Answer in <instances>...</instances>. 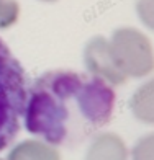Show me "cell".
<instances>
[{"instance_id": "cell-1", "label": "cell", "mask_w": 154, "mask_h": 160, "mask_svg": "<svg viewBox=\"0 0 154 160\" xmlns=\"http://www.w3.org/2000/svg\"><path fill=\"white\" fill-rule=\"evenodd\" d=\"M116 93L95 77L69 69L41 74L28 90L23 121L51 145H72L95 136L113 118Z\"/></svg>"}, {"instance_id": "cell-2", "label": "cell", "mask_w": 154, "mask_h": 160, "mask_svg": "<svg viewBox=\"0 0 154 160\" xmlns=\"http://www.w3.org/2000/svg\"><path fill=\"white\" fill-rule=\"evenodd\" d=\"M26 97L25 69L0 38V152L8 147L20 132Z\"/></svg>"}, {"instance_id": "cell-3", "label": "cell", "mask_w": 154, "mask_h": 160, "mask_svg": "<svg viewBox=\"0 0 154 160\" xmlns=\"http://www.w3.org/2000/svg\"><path fill=\"white\" fill-rule=\"evenodd\" d=\"M113 61L126 78L148 77L154 69L149 36L135 26H120L108 39Z\"/></svg>"}, {"instance_id": "cell-4", "label": "cell", "mask_w": 154, "mask_h": 160, "mask_svg": "<svg viewBox=\"0 0 154 160\" xmlns=\"http://www.w3.org/2000/svg\"><path fill=\"white\" fill-rule=\"evenodd\" d=\"M82 61L85 70L95 78H100L107 82L110 87H120L126 82V77L121 74L118 65L115 64L112 51L108 46V39L105 36H92L85 42Z\"/></svg>"}, {"instance_id": "cell-5", "label": "cell", "mask_w": 154, "mask_h": 160, "mask_svg": "<svg viewBox=\"0 0 154 160\" xmlns=\"http://www.w3.org/2000/svg\"><path fill=\"white\" fill-rule=\"evenodd\" d=\"M84 160H130V152L116 132H97L87 145Z\"/></svg>"}, {"instance_id": "cell-6", "label": "cell", "mask_w": 154, "mask_h": 160, "mask_svg": "<svg viewBox=\"0 0 154 160\" xmlns=\"http://www.w3.org/2000/svg\"><path fill=\"white\" fill-rule=\"evenodd\" d=\"M7 160H61V152L41 139H25L10 149Z\"/></svg>"}, {"instance_id": "cell-7", "label": "cell", "mask_w": 154, "mask_h": 160, "mask_svg": "<svg viewBox=\"0 0 154 160\" xmlns=\"http://www.w3.org/2000/svg\"><path fill=\"white\" fill-rule=\"evenodd\" d=\"M130 110L133 116L144 124H154V82L148 80L139 85L130 98Z\"/></svg>"}, {"instance_id": "cell-8", "label": "cell", "mask_w": 154, "mask_h": 160, "mask_svg": "<svg viewBox=\"0 0 154 160\" xmlns=\"http://www.w3.org/2000/svg\"><path fill=\"white\" fill-rule=\"evenodd\" d=\"M131 160H154V134L141 136L131 147Z\"/></svg>"}, {"instance_id": "cell-9", "label": "cell", "mask_w": 154, "mask_h": 160, "mask_svg": "<svg viewBox=\"0 0 154 160\" xmlns=\"http://www.w3.org/2000/svg\"><path fill=\"white\" fill-rule=\"evenodd\" d=\"M20 17L18 0H0V30L13 26Z\"/></svg>"}, {"instance_id": "cell-10", "label": "cell", "mask_w": 154, "mask_h": 160, "mask_svg": "<svg viewBox=\"0 0 154 160\" xmlns=\"http://www.w3.org/2000/svg\"><path fill=\"white\" fill-rule=\"evenodd\" d=\"M152 0H136V15L139 18V21L148 28V30H152V17H154V10H152Z\"/></svg>"}, {"instance_id": "cell-11", "label": "cell", "mask_w": 154, "mask_h": 160, "mask_svg": "<svg viewBox=\"0 0 154 160\" xmlns=\"http://www.w3.org/2000/svg\"><path fill=\"white\" fill-rule=\"evenodd\" d=\"M41 2H57V0H41Z\"/></svg>"}, {"instance_id": "cell-12", "label": "cell", "mask_w": 154, "mask_h": 160, "mask_svg": "<svg viewBox=\"0 0 154 160\" xmlns=\"http://www.w3.org/2000/svg\"><path fill=\"white\" fill-rule=\"evenodd\" d=\"M0 160H3V158H0Z\"/></svg>"}]
</instances>
